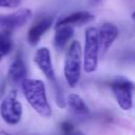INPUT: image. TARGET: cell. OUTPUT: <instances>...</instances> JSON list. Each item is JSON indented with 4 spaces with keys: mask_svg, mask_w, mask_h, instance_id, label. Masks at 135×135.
Instances as JSON below:
<instances>
[{
    "mask_svg": "<svg viewBox=\"0 0 135 135\" xmlns=\"http://www.w3.org/2000/svg\"><path fill=\"white\" fill-rule=\"evenodd\" d=\"M21 89L26 101L36 113L44 118L51 117L52 108L47 100L45 85L42 80L25 78L21 83Z\"/></svg>",
    "mask_w": 135,
    "mask_h": 135,
    "instance_id": "cell-1",
    "label": "cell"
},
{
    "mask_svg": "<svg viewBox=\"0 0 135 135\" xmlns=\"http://www.w3.org/2000/svg\"><path fill=\"white\" fill-rule=\"evenodd\" d=\"M82 61L83 57L81 45L77 40H75L70 44L66 51L63 66L65 80L71 88H75L80 79Z\"/></svg>",
    "mask_w": 135,
    "mask_h": 135,
    "instance_id": "cell-2",
    "label": "cell"
},
{
    "mask_svg": "<svg viewBox=\"0 0 135 135\" xmlns=\"http://www.w3.org/2000/svg\"><path fill=\"white\" fill-rule=\"evenodd\" d=\"M99 56L98 30L93 26L88 27L84 33V47L82 51L83 69L86 73H93L97 70Z\"/></svg>",
    "mask_w": 135,
    "mask_h": 135,
    "instance_id": "cell-3",
    "label": "cell"
},
{
    "mask_svg": "<svg viewBox=\"0 0 135 135\" xmlns=\"http://www.w3.org/2000/svg\"><path fill=\"white\" fill-rule=\"evenodd\" d=\"M0 116L7 124L19 123L22 118V105L17 97V92L11 91L0 103Z\"/></svg>",
    "mask_w": 135,
    "mask_h": 135,
    "instance_id": "cell-4",
    "label": "cell"
},
{
    "mask_svg": "<svg viewBox=\"0 0 135 135\" xmlns=\"http://www.w3.org/2000/svg\"><path fill=\"white\" fill-rule=\"evenodd\" d=\"M111 90L118 105L123 111H129L133 104L132 93L134 90V84L127 79L118 78L111 83Z\"/></svg>",
    "mask_w": 135,
    "mask_h": 135,
    "instance_id": "cell-5",
    "label": "cell"
},
{
    "mask_svg": "<svg viewBox=\"0 0 135 135\" xmlns=\"http://www.w3.org/2000/svg\"><path fill=\"white\" fill-rule=\"evenodd\" d=\"M32 17V11L28 8H21L14 13L0 15V28L12 33L14 30L23 26Z\"/></svg>",
    "mask_w": 135,
    "mask_h": 135,
    "instance_id": "cell-6",
    "label": "cell"
},
{
    "mask_svg": "<svg viewBox=\"0 0 135 135\" xmlns=\"http://www.w3.org/2000/svg\"><path fill=\"white\" fill-rule=\"evenodd\" d=\"M118 27L112 22H104L98 30V40H99V51L100 56L103 57L109 51L113 42L118 37Z\"/></svg>",
    "mask_w": 135,
    "mask_h": 135,
    "instance_id": "cell-7",
    "label": "cell"
},
{
    "mask_svg": "<svg viewBox=\"0 0 135 135\" xmlns=\"http://www.w3.org/2000/svg\"><path fill=\"white\" fill-rule=\"evenodd\" d=\"M34 62L36 63L38 69L42 72V74L54 84L56 82V77H55L50 50L47 47L38 49L34 55Z\"/></svg>",
    "mask_w": 135,
    "mask_h": 135,
    "instance_id": "cell-8",
    "label": "cell"
},
{
    "mask_svg": "<svg viewBox=\"0 0 135 135\" xmlns=\"http://www.w3.org/2000/svg\"><path fill=\"white\" fill-rule=\"evenodd\" d=\"M94 19L95 16L88 11H76L59 18L55 23V27H59L63 25H69V26L82 25L93 21Z\"/></svg>",
    "mask_w": 135,
    "mask_h": 135,
    "instance_id": "cell-9",
    "label": "cell"
},
{
    "mask_svg": "<svg viewBox=\"0 0 135 135\" xmlns=\"http://www.w3.org/2000/svg\"><path fill=\"white\" fill-rule=\"evenodd\" d=\"M54 22V18L52 16H45L43 18H40L38 21H36L28 30L27 32V41L31 45H36L40 41L41 37L44 35L45 32L49 31V28L52 26Z\"/></svg>",
    "mask_w": 135,
    "mask_h": 135,
    "instance_id": "cell-10",
    "label": "cell"
},
{
    "mask_svg": "<svg viewBox=\"0 0 135 135\" xmlns=\"http://www.w3.org/2000/svg\"><path fill=\"white\" fill-rule=\"evenodd\" d=\"M26 65L20 54H17L13 62L11 63L7 72V79L12 84H21L22 81L26 78Z\"/></svg>",
    "mask_w": 135,
    "mask_h": 135,
    "instance_id": "cell-11",
    "label": "cell"
},
{
    "mask_svg": "<svg viewBox=\"0 0 135 135\" xmlns=\"http://www.w3.org/2000/svg\"><path fill=\"white\" fill-rule=\"evenodd\" d=\"M55 28H56V32L54 35L53 44H54V47L60 52L72 39L74 35V30H73V26H69V25H63Z\"/></svg>",
    "mask_w": 135,
    "mask_h": 135,
    "instance_id": "cell-12",
    "label": "cell"
},
{
    "mask_svg": "<svg viewBox=\"0 0 135 135\" xmlns=\"http://www.w3.org/2000/svg\"><path fill=\"white\" fill-rule=\"evenodd\" d=\"M66 103L69 105V108L72 110V112L74 114H76L77 116H86L90 113V110L88 108V105L85 104V102L83 101V99L74 93H71L66 96Z\"/></svg>",
    "mask_w": 135,
    "mask_h": 135,
    "instance_id": "cell-13",
    "label": "cell"
},
{
    "mask_svg": "<svg viewBox=\"0 0 135 135\" xmlns=\"http://www.w3.org/2000/svg\"><path fill=\"white\" fill-rule=\"evenodd\" d=\"M13 46L14 43L11 33L5 31L0 32V62L8 53H11Z\"/></svg>",
    "mask_w": 135,
    "mask_h": 135,
    "instance_id": "cell-14",
    "label": "cell"
},
{
    "mask_svg": "<svg viewBox=\"0 0 135 135\" xmlns=\"http://www.w3.org/2000/svg\"><path fill=\"white\" fill-rule=\"evenodd\" d=\"M20 3H21V0H0V7L15 8L19 6Z\"/></svg>",
    "mask_w": 135,
    "mask_h": 135,
    "instance_id": "cell-15",
    "label": "cell"
},
{
    "mask_svg": "<svg viewBox=\"0 0 135 135\" xmlns=\"http://www.w3.org/2000/svg\"><path fill=\"white\" fill-rule=\"evenodd\" d=\"M60 129L63 132V134H70L72 132H74V127L70 121H63L60 124Z\"/></svg>",
    "mask_w": 135,
    "mask_h": 135,
    "instance_id": "cell-16",
    "label": "cell"
},
{
    "mask_svg": "<svg viewBox=\"0 0 135 135\" xmlns=\"http://www.w3.org/2000/svg\"><path fill=\"white\" fill-rule=\"evenodd\" d=\"M63 135H84L83 133H81V132H72V133H70V134H63Z\"/></svg>",
    "mask_w": 135,
    "mask_h": 135,
    "instance_id": "cell-17",
    "label": "cell"
},
{
    "mask_svg": "<svg viewBox=\"0 0 135 135\" xmlns=\"http://www.w3.org/2000/svg\"><path fill=\"white\" fill-rule=\"evenodd\" d=\"M0 135H13V134H11L6 131H0Z\"/></svg>",
    "mask_w": 135,
    "mask_h": 135,
    "instance_id": "cell-18",
    "label": "cell"
},
{
    "mask_svg": "<svg viewBox=\"0 0 135 135\" xmlns=\"http://www.w3.org/2000/svg\"><path fill=\"white\" fill-rule=\"evenodd\" d=\"M91 2H93V3H96V2H99L100 0H90Z\"/></svg>",
    "mask_w": 135,
    "mask_h": 135,
    "instance_id": "cell-19",
    "label": "cell"
},
{
    "mask_svg": "<svg viewBox=\"0 0 135 135\" xmlns=\"http://www.w3.org/2000/svg\"><path fill=\"white\" fill-rule=\"evenodd\" d=\"M132 18H133V19H135V12L132 14Z\"/></svg>",
    "mask_w": 135,
    "mask_h": 135,
    "instance_id": "cell-20",
    "label": "cell"
}]
</instances>
